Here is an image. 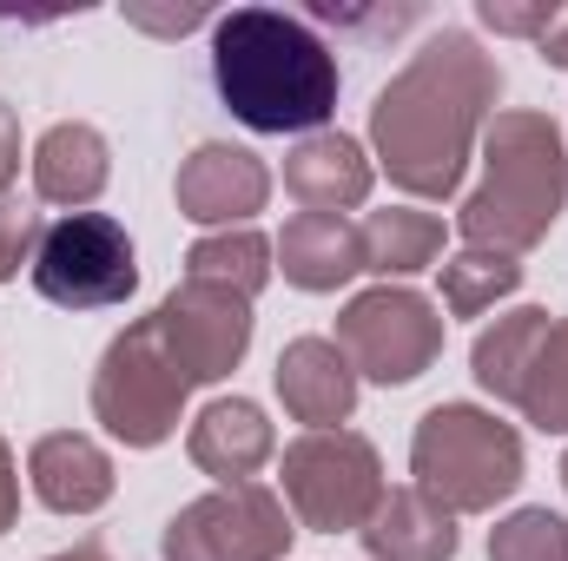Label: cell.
Here are the masks:
<instances>
[{"label":"cell","instance_id":"e0dca14e","mask_svg":"<svg viewBox=\"0 0 568 561\" xmlns=\"http://www.w3.org/2000/svg\"><path fill=\"white\" fill-rule=\"evenodd\" d=\"M106 178H113V145H106L100 126L60 120V126L40 133V145H33V192L47 205L80 212V205H93L106 192Z\"/></svg>","mask_w":568,"mask_h":561},{"label":"cell","instance_id":"ba28073f","mask_svg":"<svg viewBox=\"0 0 568 561\" xmlns=\"http://www.w3.org/2000/svg\"><path fill=\"white\" fill-rule=\"evenodd\" d=\"M33 290L60 310H106V304H126L140 290V258H133V238L120 218L106 212H67L40 232V252H33Z\"/></svg>","mask_w":568,"mask_h":561},{"label":"cell","instance_id":"f1b7e54d","mask_svg":"<svg viewBox=\"0 0 568 561\" xmlns=\"http://www.w3.org/2000/svg\"><path fill=\"white\" fill-rule=\"evenodd\" d=\"M536 47H542V60H549V67H568V7L556 13V27H549Z\"/></svg>","mask_w":568,"mask_h":561},{"label":"cell","instance_id":"ffe728a7","mask_svg":"<svg viewBox=\"0 0 568 561\" xmlns=\"http://www.w3.org/2000/svg\"><path fill=\"white\" fill-rule=\"evenodd\" d=\"M549 317H556V310H542V304H516V310H503V317L476 337L469 377H476L496 404H516V384H523V370H529V357H536Z\"/></svg>","mask_w":568,"mask_h":561},{"label":"cell","instance_id":"1f68e13d","mask_svg":"<svg viewBox=\"0 0 568 561\" xmlns=\"http://www.w3.org/2000/svg\"><path fill=\"white\" fill-rule=\"evenodd\" d=\"M562 489H568V456H562Z\"/></svg>","mask_w":568,"mask_h":561},{"label":"cell","instance_id":"6da1fadb","mask_svg":"<svg viewBox=\"0 0 568 561\" xmlns=\"http://www.w3.org/2000/svg\"><path fill=\"white\" fill-rule=\"evenodd\" d=\"M496 100L503 67L476 47V33L443 27L436 40H424L371 100V145L390 185L410 198H449L469 172L483 126L496 120Z\"/></svg>","mask_w":568,"mask_h":561},{"label":"cell","instance_id":"ac0fdd59","mask_svg":"<svg viewBox=\"0 0 568 561\" xmlns=\"http://www.w3.org/2000/svg\"><path fill=\"white\" fill-rule=\"evenodd\" d=\"M357 536H364L371 561H456V542H463L456 536V516L436 509L417 482L410 489H384L377 516Z\"/></svg>","mask_w":568,"mask_h":561},{"label":"cell","instance_id":"484cf974","mask_svg":"<svg viewBox=\"0 0 568 561\" xmlns=\"http://www.w3.org/2000/svg\"><path fill=\"white\" fill-rule=\"evenodd\" d=\"M40 218L33 212H20V205H7L0 198V284L20 278V265H33V252H40Z\"/></svg>","mask_w":568,"mask_h":561},{"label":"cell","instance_id":"7a4b0ae2","mask_svg":"<svg viewBox=\"0 0 568 561\" xmlns=\"http://www.w3.org/2000/svg\"><path fill=\"white\" fill-rule=\"evenodd\" d=\"M212 86L252 133H324L337 113V53L278 7H232L212 27Z\"/></svg>","mask_w":568,"mask_h":561},{"label":"cell","instance_id":"4dcf8cb0","mask_svg":"<svg viewBox=\"0 0 568 561\" xmlns=\"http://www.w3.org/2000/svg\"><path fill=\"white\" fill-rule=\"evenodd\" d=\"M47 561H113V555H106V542L87 536V542H73V549H60V555H47Z\"/></svg>","mask_w":568,"mask_h":561},{"label":"cell","instance_id":"8fae6325","mask_svg":"<svg viewBox=\"0 0 568 561\" xmlns=\"http://www.w3.org/2000/svg\"><path fill=\"white\" fill-rule=\"evenodd\" d=\"M172 198H179V218L212 225V232H239V225H252V212H265L272 172H265V159L245 152V145L205 140L179 159Z\"/></svg>","mask_w":568,"mask_h":561},{"label":"cell","instance_id":"277c9868","mask_svg":"<svg viewBox=\"0 0 568 561\" xmlns=\"http://www.w3.org/2000/svg\"><path fill=\"white\" fill-rule=\"evenodd\" d=\"M523 436L476 404H436L410 436V476L449 516H489L523 489Z\"/></svg>","mask_w":568,"mask_h":561},{"label":"cell","instance_id":"4316f807","mask_svg":"<svg viewBox=\"0 0 568 561\" xmlns=\"http://www.w3.org/2000/svg\"><path fill=\"white\" fill-rule=\"evenodd\" d=\"M20 178V113L0 100V192Z\"/></svg>","mask_w":568,"mask_h":561},{"label":"cell","instance_id":"f546056e","mask_svg":"<svg viewBox=\"0 0 568 561\" xmlns=\"http://www.w3.org/2000/svg\"><path fill=\"white\" fill-rule=\"evenodd\" d=\"M133 20L152 27V33H185V27H192V20H205V13H199V7H185V13H133Z\"/></svg>","mask_w":568,"mask_h":561},{"label":"cell","instance_id":"8992f818","mask_svg":"<svg viewBox=\"0 0 568 561\" xmlns=\"http://www.w3.org/2000/svg\"><path fill=\"white\" fill-rule=\"evenodd\" d=\"M185 397H192V384L165 357L152 317H133L93 370V422L126 449H159L185 417Z\"/></svg>","mask_w":568,"mask_h":561},{"label":"cell","instance_id":"5bb4252c","mask_svg":"<svg viewBox=\"0 0 568 561\" xmlns=\"http://www.w3.org/2000/svg\"><path fill=\"white\" fill-rule=\"evenodd\" d=\"M27 482L53 516H93L113 502V456L87 429H53L27 449Z\"/></svg>","mask_w":568,"mask_h":561},{"label":"cell","instance_id":"3957f363","mask_svg":"<svg viewBox=\"0 0 568 561\" xmlns=\"http://www.w3.org/2000/svg\"><path fill=\"white\" fill-rule=\"evenodd\" d=\"M568 205V140L536 106H509L483 126V185L463 198L456 232L476 252H536Z\"/></svg>","mask_w":568,"mask_h":561},{"label":"cell","instance_id":"4fadbf2b","mask_svg":"<svg viewBox=\"0 0 568 561\" xmlns=\"http://www.w3.org/2000/svg\"><path fill=\"white\" fill-rule=\"evenodd\" d=\"M272 384H278L284 417L304 429H344L357 410V370L331 337H291L278 350Z\"/></svg>","mask_w":568,"mask_h":561},{"label":"cell","instance_id":"83f0119b","mask_svg":"<svg viewBox=\"0 0 568 561\" xmlns=\"http://www.w3.org/2000/svg\"><path fill=\"white\" fill-rule=\"evenodd\" d=\"M20 522V469H13V449H7V436H0V536Z\"/></svg>","mask_w":568,"mask_h":561},{"label":"cell","instance_id":"d6986e66","mask_svg":"<svg viewBox=\"0 0 568 561\" xmlns=\"http://www.w3.org/2000/svg\"><path fill=\"white\" fill-rule=\"evenodd\" d=\"M357 232H364V272H377L384 284L417 278L443 258V218L417 212V205H384Z\"/></svg>","mask_w":568,"mask_h":561},{"label":"cell","instance_id":"30bf717a","mask_svg":"<svg viewBox=\"0 0 568 561\" xmlns=\"http://www.w3.org/2000/svg\"><path fill=\"white\" fill-rule=\"evenodd\" d=\"M152 324H159L165 357L185 370V384H219V377H232V370L245 364L258 317H252V297L232 290V284L179 278L159 297Z\"/></svg>","mask_w":568,"mask_h":561},{"label":"cell","instance_id":"9c48e42d","mask_svg":"<svg viewBox=\"0 0 568 561\" xmlns=\"http://www.w3.org/2000/svg\"><path fill=\"white\" fill-rule=\"evenodd\" d=\"M291 536H297V522H291L278 489L239 482V489H212V496L185 502L165 522L159 555L165 561H284Z\"/></svg>","mask_w":568,"mask_h":561},{"label":"cell","instance_id":"44dd1931","mask_svg":"<svg viewBox=\"0 0 568 561\" xmlns=\"http://www.w3.org/2000/svg\"><path fill=\"white\" fill-rule=\"evenodd\" d=\"M509 410H523V422H536L542 436H568V317L562 310L549 317V330H542Z\"/></svg>","mask_w":568,"mask_h":561},{"label":"cell","instance_id":"d4e9b609","mask_svg":"<svg viewBox=\"0 0 568 561\" xmlns=\"http://www.w3.org/2000/svg\"><path fill=\"white\" fill-rule=\"evenodd\" d=\"M556 13H562L556 0H529V7H523V0H483V7H476V20H483L489 33H509V40H542V33L556 27Z\"/></svg>","mask_w":568,"mask_h":561},{"label":"cell","instance_id":"7402d4cb","mask_svg":"<svg viewBox=\"0 0 568 561\" xmlns=\"http://www.w3.org/2000/svg\"><path fill=\"white\" fill-rule=\"evenodd\" d=\"M272 245L252 232V225H239V232H212V238H199L192 252H185V278H205V284H232V290H245V297H258L265 284H272Z\"/></svg>","mask_w":568,"mask_h":561},{"label":"cell","instance_id":"7c38bea8","mask_svg":"<svg viewBox=\"0 0 568 561\" xmlns=\"http://www.w3.org/2000/svg\"><path fill=\"white\" fill-rule=\"evenodd\" d=\"M185 456L199 476H212L219 489H239V482H258V469L278 456V429L265 422V410L252 397H219L205 404L192 429H185Z\"/></svg>","mask_w":568,"mask_h":561},{"label":"cell","instance_id":"cb8c5ba5","mask_svg":"<svg viewBox=\"0 0 568 561\" xmlns=\"http://www.w3.org/2000/svg\"><path fill=\"white\" fill-rule=\"evenodd\" d=\"M489 561H568V522L556 509H516L489 529Z\"/></svg>","mask_w":568,"mask_h":561},{"label":"cell","instance_id":"52a82bcc","mask_svg":"<svg viewBox=\"0 0 568 561\" xmlns=\"http://www.w3.org/2000/svg\"><path fill=\"white\" fill-rule=\"evenodd\" d=\"M357 377L397 390L417 384L429 364L443 357V310L410 284H371L337 310V337H331Z\"/></svg>","mask_w":568,"mask_h":561},{"label":"cell","instance_id":"2e32d148","mask_svg":"<svg viewBox=\"0 0 568 561\" xmlns=\"http://www.w3.org/2000/svg\"><path fill=\"white\" fill-rule=\"evenodd\" d=\"M272 258H278L284 284H297V290H344L364 272V232L331 212H297V218H284Z\"/></svg>","mask_w":568,"mask_h":561},{"label":"cell","instance_id":"603a6c76","mask_svg":"<svg viewBox=\"0 0 568 561\" xmlns=\"http://www.w3.org/2000/svg\"><path fill=\"white\" fill-rule=\"evenodd\" d=\"M436 272H443V310H449V317H483V310H496V304L523 284V265H516V258L476 252V245H463V252L443 258Z\"/></svg>","mask_w":568,"mask_h":561},{"label":"cell","instance_id":"9a60e30c","mask_svg":"<svg viewBox=\"0 0 568 561\" xmlns=\"http://www.w3.org/2000/svg\"><path fill=\"white\" fill-rule=\"evenodd\" d=\"M371 185H377V172H371L364 145L351 140V133H311V140H297L284 152V192H291L304 212L344 218L351 205L371 198Z\"/></svg>","mask_w":568,"mask_h":561},{"label":"cell","instance_id":"5b68a950","mask_svg":"<svg viewBox=\"0 0 568 561\" xmlns=\"http://www.w3.org/2000/svg\"><path fill=\"white\" fill-rule=\"evenodd\" d=\"M284 509L311 536H357L384 502L377 442L357 429H304L278 456Z\"/></svg>","mask_w":568,"mask_h":561}]
</instances>
